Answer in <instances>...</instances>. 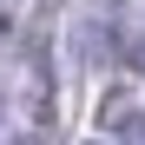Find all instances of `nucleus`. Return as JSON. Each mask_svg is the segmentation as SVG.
<instances>
[{"instance_id": "nucleus-3", "label": "nucleus", "mask_w": 145, "mask_h": 145, "mask_svg": "<svg viewBox=\"0 0 145 145\" xmlns=\"http://www.w3.org/2000/svg\"><path fill=\"white\" fill-rule=\"evenodd\" d=\"M13 145H53V138H46V132H20Z\"/></svg>"}, {"instance_id": "nucleus-1", "label": "nucleus", "mask_w": 145, "mask_h": 145, "mask_svg": "<svg viewBox=\"0 0 145 145\" xmlns=\"http://www.w3.org/2000/svg\"><path fill=\"white\" fill-rule=\"evenodd\" d=\"M119 132H125V145H145V119L132 112V119H125V125H119Z\"/></svg>"}, {"instance_id": "nucleus-2", "label": "nucleus", "mask_w": 145, "mask_h": 145, "mask_svg": "<svg viewBox=\"0 0 145 145\" xmlns=\"http://www.w3.org/2000/svg\"><path fill=\"white\" fill-rule=\"evenodd\" d=\"M132 72H138V79H145V33L132 40Z\"/></svg>"}, {"instance_id": "nucleus-4", "label": "nucleus", "mask_w": 145, "mask_h": 145, "mask_svg": "<svg viewBox=\"0 0 145 145\" xmlns=\"http://www.w3.org/2000/svg\"><path fill=\"white\" fill-rule=\"evenodd\" d=\"M92 145H99V138H92Z\"/></svg>"}]
</instances>
